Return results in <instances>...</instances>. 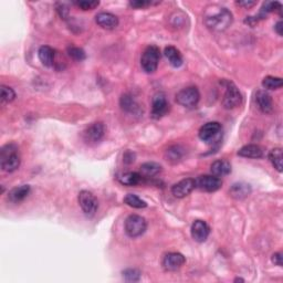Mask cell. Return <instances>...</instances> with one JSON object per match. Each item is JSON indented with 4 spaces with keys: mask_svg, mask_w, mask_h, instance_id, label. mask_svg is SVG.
I'll list each match as a JSON object with an SVG mask.
<instances>
[{
    "mask_svg": "<svg viewBox=\"0 0 283 283\" xmlns=\"http://www.w3.org/2000/svg\"><path fill=\"white\" fill-rule=\"evenodd\" d=\"M233 16L232 11L225 7H211L205 15V25L214 32H221L227 30L232 26Z\"/></svg>",
    "mask_w": 283,
    "mask_h": 283,
    "instance_id": "obj_1",
    "label": "cell"
},
{
    "mask_svg": "<svg viewBox=\"0 0 283 283\" xmlns=\"http://www.w3.org/2000/svg\"><path fill=\"white\" fill-rule=\"evenodd\" d=\"M19 147L15 143H8L0 150V167L6 173H14L20 167Z\"/></svg>",
    "mask_w": 283,
    "mask_h": 283,
    "instance_id": "obj_2",
    "label": "cell"
},
{
    "mask_svg": "<svg viewBox=\"0 0 283 283\" xmlns=\"http://www.w3.org/2000/svg\"><path fill=\"white\" fill-rule=\"evenodd\" d=\"M221 84L225 86L223 105L227 110H232L242 103V95L237 85L229 80H224Z\"/></svg>",
    "mask_w": 283,
    "mask_h": 283,
    "instance_id": "obj_3",
    "label": "cell"
},
{
    "mask_svg": "<svg viewBox=\"0 0 283 283\" xmlns=\"http://www.w3.org/2000/svg\"><path fill=\"white\" fill-rule=\"evenodd\" d=\"M160 59V51L159 48L156 46L147 47L145 51L143 52L141 58V65L142 69L146 73H154L158 68V62Z\"/></svg>",
    "mask_w": 283,
    "mask_h": 283,
    "instance_id": "obj_4",
    "label": "cell"
},
{
    "mask_svg": "<svg viewBox=\"0 0 283 283\" xmlns=\"http://www.w3.org/2000/svg\"><path fill=\"white\" fill-rule=\"evenodd\" d=\"M125 232L130 238H137L144 234L147 229V223L144 217L138 215H130L125 220Z\"/></svg>",
    "mask_w": 283,
    "mask_h": 283,
    "instance_id": "obj_5",
    "label": "cell"
},
{
    "mask_svg": "<svg viewBox=\"0 0 283 283\" xmlns=\"http://www.w3.org/2000/svg\"><path fill=\"white\" fill-rule=\"evenodd\" d=\"M223 128L218 122H208L199 129V138L207 144H214L220 141Z\"/></svg>",
    "mask_w": 283,
    "mask_h": 283,
    "instance_id": "obj_6",
    "label": "cell"
},
{
    "mask_svg": "<svg viewBox=\"0 0 283 283\" xmlns=\"http://www.w3.org/2000/svg\"><path fill=\"white\" fill-rule=\"evenodd\" d=\"M200 100L199 90L196 86H188L180 90L176 94V102L186 108H194L197 106Z\"/></svg>",
    "mask_w": 283,
    "mask_h": 283,
    "instance_id": "obj_7",
    "label": "cell"
},
{
    "mask_svg": "<svg viewBox=\"0 0 283 283\" xmlns=\"http://www.w3.org/2000/svg\"><path fill=\"white\" fill-rule=\"evenodd\" d=\"M77 200H79V205L84 212L85 216L93 217L97 214L99 208V202L95 196L89 190H82L77 196Z\"/></svg>",
    "mask_w": 283,
    "mask_h": 283,
    "instance_id": "obj_8",
    "label": "cell"
},
{
    "mask_svg": "<svg viewBox=\"0 0 283 283\" xmlns=\"http://www.w3.org/2000/svg\"><path fill=\"white\" fill-rule=\"evenodd\" d=\"M223 181L219 177L214 175H202L195 180V187L206 193H214L221 188Z\"/></svg>",
    "mask_w": 283,
    "mask_h": 283,
    "instance_id": "obj_9",
    "label": "cell"
},
{
    "mask_svg": "<svg viewBox=\"0 0 283 283\" xmlns=\"http://www.w3.org/2000/svg\"><path fill=\"white\" fill-rule=\"evenodd\" d=\"M105 135V126L102 122H95L86 128L83 133L84 142L90 145L98 144L104 138Z\"/></svg>",
    "mask_w": 283,
    "mask_h": 283,
    "instance_id": "obj_10",
    "label": "cell"
},
{
    "mask_svg": "<svg viewBox=\"0 0 283 283\" xmlns=\"http://www.w3.org/2000/svg\"><path fill=\"white\" fill-rule=\"evenodd\" d=\"M169 111V104L167 102L166 95L163 92L156 93L152 101V113L151 115L154 120L162 119L164 115Z\"/></svg>",
    "mask_w": 283,
    "mask_h": 283,
    "instance_id": "obj_11",
    "label": "cell"
},
{
    "mask_svg": "<svg viewBox=\"0 0 283 283\" xmlns=\"http://www.w3.org/2000/svg\"><path fill=\"white\" fill-rule=\"evenodd\" d=\"M186 262L184 255L180 252H169L164 256L162 260V265L166 271H177Z\"/></svg>",
    "mask_w": 283,
    "mask_h": 283,
    "instance_id": "obj_12",
    "label": "cell"
},
{
    "mask_svg": "<svg viewBox=\"0 0 283 283\" xmlns=\"http://www.w3.org/2000/svg\"><path fill=\"white\" fill-rule=\"evenodd\" d=\"M191 237H193L194 240L196 242H205L207 240V238L209 237V233H210V227H209L208 224L204 220H195L193 225H191Z\"/></svg>",
    "mask_w": 283,
    "mask_h": 283,
    "instance_id": "obj_13",
    "label": "cell"
},
{
    "mask_svg": "<svg viewBox=\"0 0 283 283\" xmlns=\"http://www.w3.org/2000/svg\"><path fill=\"white\" fill-rule=\"evenodd\" d=\"M196 188L195 180L193 178H185L172 187V194L176 198H185L191 191Z\"/></svg>",
    "mask_w": 283,
    "mask_h": 283,
    "instance_id": "obj_14",
    "label": "cell"
},
{
    "mask_svg": "<svg viewBox=\"0 0 283 283\" xmlns=\"http://www.w3.org/2000/svg\"><path fill=\"white\" fill-rule=\"evenodd\" d=\"M95 23L106 30H113L119 26V18L111 12H100L95 16Z\"/></svg>",
    "mask_w": 283,
    "mask_h": 283,
    "instance_id": "obj_15",
    "label": "cell"
},
{
    "mask_svg": "<svg viewBox=\"0 0 283 283\" xmlns=\"http://www.w3.org/2000/svg\"><path fill=\"white\" fill-rule=\"evenodd\" d=\"M256 103L259 110L264 114H270L273 111V102L270 94L263 90H260L256 94Z\"/></svg>",
    "mask_w": 283,
    "mask_h": 283,
    "instance_id": "obj_16",
    "label": "cell"
},
{
    "mask_svg": "<svg viewBox=\"0 0 283 283\" xmlns=\"http://www.w3.org/2000/svg\"><path fill=\"white\" fill-rule=\"evenodd\" d=\"M120 105L122 110L129 113V114L137 115L141 113V106H139V104L136 102V100L129 93L122 95L120 99Z\"/></svg>",
    "mask_w": 283,
    "mask_h": 283,
    "instance_id": "obj_17",
    "label": "cell"
},
{
    "mask_svg": "<svg viewBox=\"0 0 283 283\" xmlns=\"http://www.w3.org/2000/svg\"><path fill=\"white\" fill-rule=\"evenodd\" d=\"M117 180L124 186H137L139 184H143L146 178L143 177L141 174L136 172H128L117 177Z\"/></svg>",
    "mask_w": 283,
    "mask_h": 283,
    "instance_id": "obj_18",
    "label": "cell"
},
{
    "mask_svg": "<svg viewBox=\"0 0 283 283\" xmlns=\"http://www.w3.org/2000/svg\"><path fill=\"white\" fill-rule=\"evenodd\" d=\"M30 190H31V188H30L29 185H21L15 187V188H12L9 193H8V199H9V202L14 204H19L28 197Z\"/></svg>",
    "mask_w": 283,
    "mask_h": 283,
    "instance_id": "obj_19",
    "label": "cell"
},
{
    "mask_svg": "<svg viewBox=\"0 0 283 283\" xmlns=\"http://www.w3.org/2000/svg\"><path fill=\"white\" fill-rule=\"evenodd\" d=\"M210 172L214 176L217 177H224L229 175L232 173V165L226 159L215 160L210 166Z\"/></svg>",
    "mask_w": 283,
    "mask_h": 283,
    "instance_id": "obj_20",
    "label": "cell"
},
{
    "mask_svg": "<svg viewBox=\"0 0 283 283\" xmlns=\"http://www.w3.org/2000/svg\"><path fill=\"white\" fill-rule=\"evenodd\" d=\"M238 155L245 158H261L263 156V149L257 144L245 145L238 151Z\"/></svg>",
    "mask_w": 283,
    "mask_h": 283,
    "instance_id": "obj_21",
    "label": "cell"
},
{
    "mask_svg": "<svg viewBox=\"0 0 283 283\" xmlns=\"http://www.w3.org/2000/svg\"><path fill=\"white\" fill-rule=\"evenodd\" d=\"M251 193V187L249 184L246 182H236L232 186V188L229 189V194L234 199H245L246 197L250 195Z\"/></svg>",
    "mask_w": 283,
    "mask_h": 283,
    "instance_id": "obj_22",
    "label": "cell"
},
{
    "mask_svg": "<svg viewBox=\"0 0 283 283\" xmlns=\"http://www.w3.org/2000/svg\"><path fill=\"white\" fill-rule=\"evenodd\" d=\"M39 60L41 61V63L47 68L53 67L54 64V56L55 52L49 46H42L40 47V49L38 51Z\"/></svg>",
    "mask_w": 283,
    "mask_h": 283,
    "instance_id": "obj_23",
    "label": "cell"
},
{
    "mask_svg": "<svg viewBox=\"0 0 283 283\" xmlns=\"http://www.w3.org/2000/svg\"><path fill=\"white\" fill-rule=\"evenodd\" d=\"M164 54L167 58V60L169 61V63H171L174 68L181 67L182 62H184L180 51L178 50L177 48L173 47V46H168V47L165 48Z\"/></svg>",
    "mask_w": 283,
    "mask_h": 283,
    "instance_id": "obj_24",
    "label": "cell"
},
{
    "mask_svg": "<svg viewBox=\"0 0 283 283\" xmlns=\"http://www.w3.org/2000/svg\"><path fill=\"white\" fill-rule=\"evenodd\" d=\"M162 166L158 163L155 162H147L141 165L139 167V174L145 178H152L154 176H157L158 174L162 172Z\"/></svg>",
    "mask_w": 283,
    "mask_h": 283,
    "instance_id": "obj_25",
    "label": "cell"
},
{
    "mask_svg": "<svg viewBox=\"0 0 283 283\" xmlns=\"http://www.w3.org/2000/svg\"><path fill=\"white\" fill-rule=\"evenodd\" d=\"M184 155H185V150L182 149L180 145H174L169 147V149L166 151L165 157H166V159L169 163L177 164L182 159Z\"/></svg>",
    "mask_w": 283,
    "mask_h": 283,
    "instance_id": "obj_26",
    "label": "cell"
},
{
    "mask_svg": "<svg viewBox=\"0 0 283 283\" xmlns=\"http://www.w3.org/2000/svg\"><path fill=\"white\" fill-rule=\"evenodd\" d=\"M269 160L271 162L272 166L276 168L279 173L282 172L283 156H282L281 147H276V149H273L269 152Z\"/></svg>",
    "mask_w": 283,
    "mask_h": 283,
    "instance_id": "obj_27",
    "label": "cell"
},
{
    "mask_svg": "<svg viewBox=\"0 0 283 283\" xmlns=\"http://www.w3.org/2000/svg\"><path fill=\"white\" fill-rule=\"evenodd\" d=\"M124 203L129 207L136 208V209H142L147 207V204L145 200H143L138 197L137 195L134 194H128L124 197Z\"/></svg>",
    "mask_w": 283,
    "mask_h": 283,
    "instance_id": "obj_28",
    "label": "cell"
},
{
    "mask_svg": "<svg viewBox=\"0 0 283 283\" xmlns=\"http://www.w3.org/2000/svg\"><path fill=\"white\" fill-rule=\"evenodd\" d=\"M283 85V81L281 77L268 76L262 80V86L267 90H279Z\"/></svg>",
    "mask_w": 283,
    "mask_h": 283,
    "instance_id": "obj_29",
    "label": "cell"
},
{
    "mask_svg": "<svg viewBox=\"0 0 283 283\" xmlns=\"http://www.w3.org/2000/svg\"><path fill=\"white\" fill-rule=\"evenodd\" d=\"M122 274H123V279L126 282H138L142 277V272L138 269L134 268L125 269Z\"/></svg>",
    "mask_w": 283,
    "mask_h": 283,
    "instance_id": "obj_30",
    "label": "cell"
},
{
    "mask_svg": "<svg viewBox=\"0 0 283 283\" xmlns=\"http://www.w3.org/2000/svg\"><path fill=\"white\" fill-rule=\"evenodd\" d=\"M67 52L69 56L71 59H73L75 61H83L86 59V54H85V51L83 49H81L79 47H68Z\"/></svg>",
    "mask_w": 283,
    "mask_h": 283,
    "instance_id": "obj_31",
    "label": "cell"
},
{
    "mask_svg": "<svg viewBox=\"0 0 283 283\" xmlns=\"http://www.w3.org/2000/svg\"><path fill=\"white\" fill-rule=\"evenodd\" d=\"M0 89H1V103L2 104L11 103L16 99L15 91L11 88H9V86L1 85V88Z\"/></svg>",
    "mask_w": 283,
    "mask_h": 283,
    "instance_id": "obj_32",
    "label": "cell"
},
{
    "mask_svg": "<svg viewBox=\"0 0 283 283\" xmlns=\"http://www.w3.org/2000/svg\"><path fill=\"white\" fill-rule=\"evenodd\" d=\"M73 5H76L77 8L82 10H93L99 7L100 1H88V0H79V1H73Z\"/></svg>",
    "mask_w": 283,
    "mask_h": 283,
    "instance_id": "obj_33",
    "label": "cell"
},
{
    "mask_svg": "<svg viewBox=\"0 0 283 283\" xmlns=\"http://www.w3.org/2000/svg\"><path fill=\"white\" fill-rule=\"evenodd\" d=\"M158 2H153V1H147V0H132L129 1V6L135 9H143V8H146L152 5H156Z\"/></svg>",
    "mask_w": 283,
    "mask_h": 283,
    "instance_id": "obj_34",
    "label": "cell"
},
{
    "mask_svg": "<svg viewBox=\"0 0 283 283\" xmlns=\"http://www.w3.org/2000/svg\"><path fill=\"white\" fill-rule=\"evenodd\" d=\"M55 6H56V11H58V14L60 15L61 18L67 20L69 18V12H70L68 6L65 5L64 2H56Z\"/></svg>",
    "mask_w": 283,
    "mask_h": 283,
    "instance_id": "obj_35",
    "label": "cell"
},
{
    "mask_svg": "<svg viewBox=\"0 0 283 283\" xmlns=\"http://www.w3.org/2000/svg\"><path fill=\"white\" fill-rule=\"evenodd\" d=\"M134 160H135V154L133 153V152H130V151L125 152L123 155V162L125 164H132L134 163Z\"/></svg>",
    "mask_w": 283,
    "mask_h": 283,
    "instance_id": "obj_36",
    "label": "cell"
},
{
    "mask_svg": "<svg viewBox=\"0 0 283 283\" xmlns=\"http://www.w3.org/2000/svg\"><path fill=\"white\" fill-rule=\"evenodd\" d=\"M282 259L283 258H282L281 252H276V254L272 255V262L276 265H278V267H282V264H283Z\"/></svg>",
    "mask_w": 283,
    "mask_h": 283,
    "instance_id": "obj_37",
    "label": "cell"
},
{
    "mask_svg": "<svg viewBox=\"0 0 283 283\" xmlns=\"http://www.w3.org/2000/svg\"><path fill=\"white\" fill-rule=\"evenodd\" d=\"M237 5L242 7V8H246V9H250V8L257 5V2L256 1H249V0H248V1L247 0H243V1H237Z\"/></svg>",
    "mask_w": 283,
    "mask_h": 283,
    "instance_id": "obj_38",
    "label": "cell"
},
{
    "mask_svg": "<svg viewBox=\"0 0 283 283\" xmlns=\"http://www.w3.org/2000/svg\"><path fill=\"white\" fill-rule=\"evenodd\" d=\"M274 30H276V32L279 34V36L280 37L283 36V24H282L281 20L278 21L276 26H274Z\"/></svg>",
    "mask_w": 283,
    "mask_h": 283,
    "instance_id": "obj_39",
    "label": "cell"
},
{
    "mask_svg": "<svg viewBox=\"0 0 283 283\" xmlns=\"http://www.w3.org/2000/svg\"><path fill=\"white\" fill-rule=\"evenodd\" d=\"M245 280H243V279H241V278H237V279H234V282H243Z\"/></svg>",
    "mask_w": 283,
    "mask_h": 283,
    "instance_id": "obj_40",
    "label": "cell"
}]
</instances>
